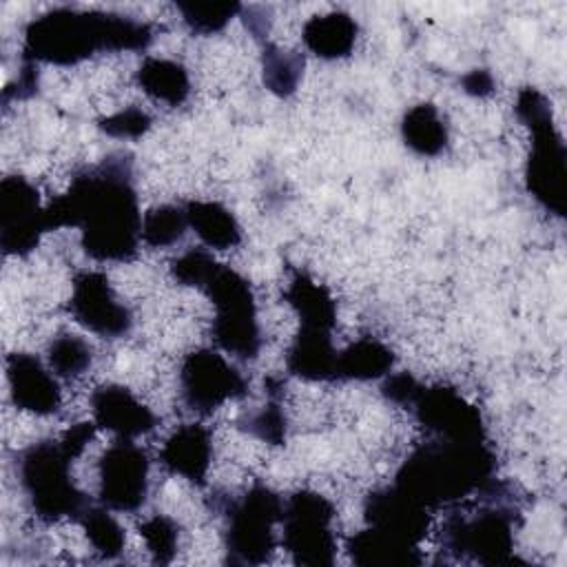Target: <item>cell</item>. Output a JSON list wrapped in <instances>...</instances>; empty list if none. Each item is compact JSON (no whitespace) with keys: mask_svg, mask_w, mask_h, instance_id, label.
<instances>
[{"mask_svg":"<svg viewBox=\"0 0 567 567\" xmlns=\"http://www.w3.org/2000/svg\"><path fill=\"white\" fill-rule=\"evenodd\" d=\"M47 226L78 228L82 250L95 261L135 259L142 213L133 184V155L115 151L80 168L69 188L47 204Z\"/></svg>","mask_w":567,"mask_h":567,"instance_id":"cell-1","label":"cell"},{"mask_svg":"<svg viewBox=\"0 0 567 567\" xmlns=\"http://www.w3.org/2000/svg\"><path fill=\"white\" fill-rule=\"evenodd\" d=\"M153 38V27L131 16L55 7L27 24L20 60L73 66L95 53L146 51Z\"/></svg>","mask_w":567,"mask_h":567,"instance_id":"cell-2","label":"cell"},{"mask_svg":"<svg viewBox=\"0 0 567 567\" xmlns=\"http://www.w3.org/2000/svg\"><path fill=\"white\" fill-rule=\"evenodd\" d=\"M496 474V454L487 445L430 439L414 447L394 474V485L408 496L439 509L476 494Z\"/></svg>","mask_w":567,"mask_h":567,"instance_id":"cell-3","label":"cell"},{"mask_svg":"<svg viewBox=\"0 0 567 567\" xmlns=\"http://www.w3.org/2000/svg\"><path fill=\"white\" fill-rule=\"evenodd\" d=\"M520 512L509 485L496 476L472 501L454 507L441 525V549L454 560L481 565H512Z\"/></svg>","mask_w":567,"mask_h":567,"instance_id":"cell-4","label":"cell"},{"mask_svg":"<svg viewBox=\"0 0 567 567\" xmlns=\"http://www.w3.org/2000/svg\"><path fill=\"white\" fill-rule=\"evenodd\" d=\"M516 117L532 133V151L525 164L527 193L551 215L565 217L567 210V153L563 135L554 126L549 100L534 86L516 95Z\"/></svg>","mask_w":567,"mask_h":567,"instance_id":"cell-5","label":"cell"},{"mask_svg":"<svg viewBox=\"0 0 567 567\" xmlns=\"http://www.w3.org/2000/svg\"><path fill=\"white\" fill-rule=\"evenodd\" d=\"M208 507L224 516V549L228 565H261L270 560L277 538L275 525L281 523L284 501L264 483L250 485L241 496L215 489Z\"/></svg>","mask_w":567,"mask_h":567,"instance_id":"cell-6","label":"cell"},{"mask_svg":"<svg viewBox=\"0 0 567 567\" xmlns=\"http://www.w3.org/2000/svg\"><path fill=\"white\" fill-rule=\"evenodd\" d=\"M71 463L73 458L64 452L60 439L35 441L16 458L20 487L33 514L44 523L80 520L91 505V498L73 483Z\"/></svg>","mask_w":567,"mask_h":567,"instance_id":"cell-7","label":"cell"},{"mask_svg":"<svg viewBox=\"0 0 567 567\" xmlns=\"http://www.w3.org/2000/svg\"><path fill=\"white\" fill-rule=\"evenodd\" d=\"M215 306L213 339L237 359L252 361L261 350V330L250 281L226 264H215L197 288Z\"/></svg>","mask_w":567,"mask_h":567,"instance_id":"cell-8","label":"cell"},{"mask_svg":"<svg viewBox=\"0 0 567 567\" xmlns=\"http://www.w3.org/2000/svg\"><path fill=\"white\" fill-rule=\"evenodd\" d=\"M337 509L319 492L297 489L284 501L281 545L295 565L330 567L334 565L337 540L332 532Z\"/></svg>","mask_w":567,"mask_h":567,"instance_id":"cell-9","label":"cell"},{"mask_svg":"<svg viewBox=\"0 0 567 567\" xmlns=\"http://www.w3.org/2000/svg\"><path fill=\"white\" fill-rule=\"evenodd\" d=\"M179 392L190 412L206 416L219 410L226 401L244 399L248 394V381L217 350L197 348L182 361Z\"/></svg>","mask_w":567,"mask_h":567,"instance_id":"cell-10","label":"cell"},{"mask_svg":"<svg viewBox=\"0 0 567 567\" xmlns=\"http://www.w3.org/2000/svg\"><path fill=\"white\" fill-rule=\"evenodd\" d=\"M408 410L414 414L416 423L434 439L465 443L487 441L485 421L478 408L450 385L421 383Z\"/></svg>","mask_w":567,"mask_h":567,"instance_id":"cell-11","label":"cell"},{"mask_svg":"<svg viewBox=\"0 0 567 567\" xmlns=\"http://www.w3.org/2000/svg\"><path fill=\"white\" fill-rule=\"evenodd\" d=\"M151 461L133 439L113 441L100 456V505L111 512H137L148 496Z\"/></svg>","mask_w":567,"mask_h":567,"instance_id":"cell-12","label":"cell"},{"mask_svg":"<svg viewBox=\"0 0 567 567\" xmlns=\"http://www.w3.org/2000/svg\"><path fill=\"white\" fill-rule=\"evenodd\" d=\"M49 233L47 206L38 188L22 175H7L0 182V246L4 255L27 257Z\"/></svg>","mask_w":567,"mask_h":567,"instance_id":"cell-13","label":"cell"},{"mask_svg":"<svg viewBox=\"0 0 567 567\" xmlns=\"http://www.w3.org/2000/svg\"><path fill=\"white\" fill-rule=\"evenodd\" d=\"M66 310L73 321L102 339L126 337L133 328V312L117 301L109 277L100 270H80L73 277Z\"/></svg>","mask_w":567,"mask_h":567,"instance_id":"cell-14","label":"cell"},{"mask_svg":"<svg viewBox=\"0 0 567 567\" xmlns=\"http://www.w3.org/2000/svg\"><path fill=\"white\" fill-rule=\"evenodd\" d=\"M363 518L370 527L419 547L430 529V509L399 489L394 483L374 489L363 501Z\"/></svg>","mask_w":567,"mask_h":567,"instance_id":"cell-15","label":"cell"},{"mask_svg":"<svg viewBox=\"0 0 567 567\" xmlns=\"http://www.w3.org/2000/svg\"><path fill=\"white\" fill-rule=\"evenodd\" d=\"M7 383L11 401L18 410L51 416L62 408L60 383L44 363L29 352H13L7 357Z\"/></svg>","mask_w":567,"mask_h":567,"instance_id":"cell-16","label":"cell"},{"mask_svg":"<svg viewBox=\"0 0 567 567\" xmlns=\"http://www.w3.org/2000/svg\"><path fill=\"white\" fill-rule=\"evenodd\" d=\"M93 421L100 430L113 432L117 439H137L157 427L159 419L128 388L104 383L91 394Z\"/></svg>","mask_w":567,"mask_h":567,"instance_id":"cell-17","label":"cell"},{"mask_svg":"<svg viewBox=\"0 0 567 567\" xmlns=\"http://www.w3.org/2000/svg\"><path fill=\"white\" fill-rule=\"evenodd\" d=\"M159 463L168 474H177L195 487L206 485L213 463V434L202 423L179 425L164 443Z\"/></svg>","mask_w":567,"mask_h":567,"instance_id":"cell-18","label":"cell"},{"mask_svg":"<svg viewBox=\"0 0 567 567\" xmlns=\"http://www.w3.org/2000/svg\"><path fill=\"white\" fill-rule=\"evenodd\" d=\"M337 354L332 330L299 326L286 352V370L303 381L337 383Z\"/></svg>","mask_w":567,"mask_h":567,"instance_id":"cell-19","label":"cell"},{"mask_svg":"<svg viewBox=\"0 0 567 567\" xmlns=\"http://www.w3.org/2000/svg\"><path fill=\"white\" fill-rule=\"evenodd\" d=\"M357 33H359V27L350 13L330 11V13L312 16L301 29V40L306 49L317 58L341 60L352 53Z\"/></svg>","mask_w":567,"mask_h":567,"instance_id":"cell-20","label":"cell"},{"mask_svg":"<svg viewBox=\"0 0 567 567\" xmlns=\"http://www.w3.org/2000/svg\"><path fill=\"white\" fill-rule=\"evenodd\" d=\"M346 549L357 565H383V567H414L423 563L419 547L408 545L394 536H388L374 527H365L348 538Z\"/></svg>","mask_w":567,"mask_h":567,"instance_id":"cell-21","label":"cell"},{"mask_svg":"<svg viewBox=\"0 0 567 567\" xmlns=\"http://www.w3.org/2000/svg\"><path fill=\"white\" fill-rule=\"evenodd\" d=\"M284 299L297 312L301 326L332 330L337 326V301L330 290L317 284L308 272L292 270Z\"/></svg>","mask_w":567,"mask_h":567,"instance_id":"cell-22","label":"cell"},{"mask_svg":"<svg viewBox=\"0 0 567 567\" xmlns=\"http://www.w3.org/2000/svg\"><path fill=\"white\" fill-rule=\"evenodd\" d=\"M188 226L213 250H230L241 244V226L237 217L219 202L190 199L184 204Z\"/></svg>","mask_w":567,"mask_h":567,"instance_id":"cell-23","label":"cell"},{"mask_svg":"<svg viewBox=\"0 0 567 567\" xmlns=\"http://www.w3.org/2000/svg\"><path fill=\"white\" fill-rule=\"evenodd\" d=\"M135 82L146 95L168 106H179L190 95L186 66L168 58H144L135 71Z\"/></svg>","mask_w":567,"mask_h":567,"instance_id":"cell-24","label":"cell"},{"mask_svg":"<svg viewBox=\"0 0 567 567\" xmlns=\"http://www.w3.org/2000/svg\"><path fill=\"white\" fill-rule=\"evenodd\" d=\"M394 352L374 337H361L337 354V381H374L390 374Z\"/></svg>","mask_w":567,"mask_h":567,"instance_id":"cell-25","label":"cell"},{"mask_svg":"<svg viewBox=\"0 0 567 567\" xmlns=\"http://www.w3.org/2000/svg\"><path fill=\"white\" fill-rule=\"evenodd\" d=\"M401 137L408 148L421 157H436L447 146L450 133L439 109L430 102L405 111L401 120Z\"/></svg>","mask_w":567,"mask_h":567,"instance_id":"cell-26","label":"cell"},{"mask_svg":"<svg viewBox=\"0 0 567 567\" xmlns=\"http://www.w3.org/2000/svg\"><path fill=\"white\" fill-rule=\"evenodd\" d=\"M303 55L292 49H281L272 42H264L261 51V78L270 93L290 97L303 73Z\"/></svg>","mask_w":567,"mask_h":567,"instance_id":"cell-27","label":"cell"},{"mask_svg":"<svg viewBox=\"0 0 567 567\" xmlns=\"http://www.w3.org/2000/svg\"><path fill=\"white\" fill-rule=\"evenodd\" d=\"M78 523L82 525L84 536L91 543V547L104 560H115L117 556H122L124 545H126V534L109 507L89 505Z\"/></svg>","mask_w":567,"mask_h":567,"instance_id":"cell-28","label":"cell"},{"mask_svg":"<svg viewBox=\"0 0 567 567\" xmlns=\"http://www.w3.org/2000/svg\"><path fill=\"white\" fill-rule=\"evenodd\" d=\"M47 361L55 377L75 379L91 368L93 348L89 341L73 332H60L47 346Z\"/></svg>","mask_w":567,"mask_h":567,"instance_id":"cell-29","label":"cell"},{"mask_svg":"<svg viewBox=\"0 0 567 567\" xmlns=\"http://www.w3.org/2000/svg\"><path fill=\"white\" fill-rule=\"evenodd\" d=\"M188 228L184 206L162 204L142 217V241L148 248H168L182 241Z\"/></svg>","mask_w":567,"mask_h":567,"instance_id":"cell-30","label":"cell"},{"mask_svg":"<svg viewBox=\"0 0 567 567\" xmlns=\"http://www.w3.org/2000/svg\"><path fill=\"white\" fill-rule=\"evenodd\" d=\"M237 427L264 443L270 445H284L286 443V430L288 419L281 408V399H270L255 412H244L237 419Z\"/></svg>","mask_w":567,"mask_h":567,"instance_id":"cell-31","label":"cell"},{"mask_svg":"<svg viewBox=\"0 0 567 567\" xmlns=\"http://www.w3.org/2000/svg\"><path fill=\"white\" fill-rule=\"evenodd\" d=\"M184 18V24L197 35L219 33L237 13H241L239 2H177L175 4Z\"/></svg>","mask_w":567,"mask_h":567,"instance_id":"cell-32","label":"cell"},{"mask_svg":"<svg viewBox=\"0 0 567 567\" xmlns=\"http://www.w3.org/2000/svg\"><path fill=\"white\" fill-rule=\"evenodd\" d=\"M140 536L146 543V549L151 551V558L155 565H168L173 563L175 554H177V545H179V525L164 516V514H155L151 518H146L144 523H140Z\"/></svg>","mask_w":567,"mask_h":567,"instance_id":"cell-33","label":"cell"},{"mask_svg":"<svg viewBox=\"0 0 567 567\" xmlns=\"http://www.w3.org/2000/svg\"><path fill=\"white\" fill-rule=\"evenodd\" d=\"M151 126H153V117L140 106H126L113 115L97 120V128L115 140H137Z\"/></svg>","mask_w":567,"mask_h":567,"instance_id":"cell-34","label":"cell"},{"mask_svg":"<svg viewBox=\"0 0 567 567\" xmlns=\"http://www.w3.org/2000/svg\"><path fill=\"white\" fill-rule=\"evenodd\" d=\"M215 264H217V259L208 250L190 248V250H186L184 255H179L171 261V277L179 286L199 288Z\"/></svg>","mask_w":567,"mask_h":567,"instance_id":"cell-35","label":"cell"},{"mask_svg":"<svg viewBox=\"0 0 567 567\" xmlns=\"http://www.w3.org/2000/svg\"><path fill=\"white\" fill-rule=\"evenodd\" d=\"M419 385H421V381H416L410 372H396V374L385 377V381L381 383V394L388 403L408 410Z\"/></svg>","mask_w":567,"mask_h":567,"instance_id":"cell-36","label":"cell"},{"mask_svg":"<svg viewBox=\"0 0 567 567\" xmlns=\"http://www.w3.org/2000/svg\"><path fill=\"white\" fill-rule=\"evenodd\" d=\"M38 86H40L38 64L22 60L16 82L7 84V89L2 91V104L9 106L11 100H29V97H33L38 93Z\"/></svg>","mask_w":567,"mask_h":567,"instance_id":"cell-37","label":"cell"},{"mask_svg":"<svg viewBox=\"0 0 567 567\" xmlns=\"http://www.w3.org/2000/svg\"><path fill=\"white\" fill-rule=\"evenodd\" d=\"M95 432H97L95 421H82V423L71 425V427L60 436V443H62L64 452L75 461L78 456H82V452L86 450V445L95 439Z\"/></svg>","mask_w":567,"mask_h":567,"instance_id":"cell-38","label":"cell"},{"mask_svg":"<svg viewBox=\"0 0 567 567\" xmlns=\"http://www.w3.org/2000/svg\"><path fill=\"white\" fill-rule=\"evenodd\" d=\"M241 16H244V24L252 33V38L266 42L268 31H270V7H266V4L241 7Z\"/></svg>","mask_w":567,"mask_h":567,"instance_id":"cell-39","label":"cell"},{"mask_svg":"<svg viewBox=\"0 0 567 567\" xmlns=\"http://www.w3.org/2000/svg\"><path fill=\"white\" fill-rule=\"evenodd\" d=\"M461 86L467 95L485 97V95L494 93V78L487 69H472L470 73H465L461 78Z\"/></svg>","mask_w":567,"mask_h":567,"instance_id":"cell-40","label":"cell"}]
</instances>
